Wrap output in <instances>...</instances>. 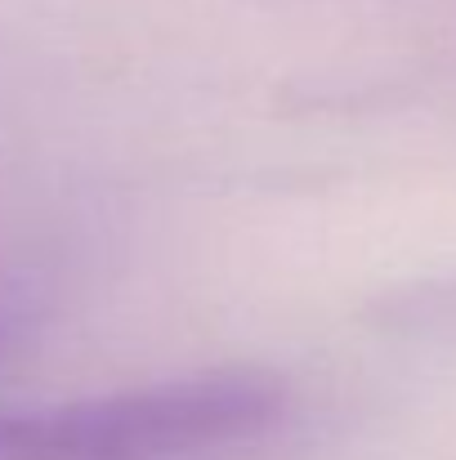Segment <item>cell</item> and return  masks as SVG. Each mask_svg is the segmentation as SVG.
<instances>
[{"label": "cell", "instance_id": "cell-1", "mask_svg": "<svg viewBox=\"0 0 456 460\" xmlns=\"http://www.w3.org/2000/svg\"><path fill=\"white\" fill-rule=\"evenodd\" d=\"M296 398L278 371L215 367L49 407H0V460H273Z\"/></svg>", "mask_w": 456, "mask_h": 460}, {"label": "cell", "instance_id": "cell-2", "mask_svg": "<svg viewBox=\"0 0 456 460\" xmlns=\"http://www.w3.org/2000/svg\"><path fill=\"white\" fill-rule=\"evenodd\" d=\"M376 322L385 331H412V335H439L456 331V278L430 282L412 291H394L376 305Z\"/></svg>", "mask_w": 456, "mask_h": 460}, {"label": "cell", "instance_id": "cell-3", "mask_svg": "<svg viewBox=\"0 0 456 460\" xmlns=\"http://www.w3.org/2000/svg\"><path fill=\"white\" fill-rule=\"evenodd\" d=\"M45 313H49V300L36 278L0 269V362L27 349V340L40 331Z\"/></svg>", "mask_w": 456, "mask_h": 460}]
</instances>
